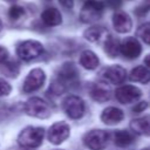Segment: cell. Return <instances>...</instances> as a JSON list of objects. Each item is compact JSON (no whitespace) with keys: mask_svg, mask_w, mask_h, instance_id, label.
I'll return each mask as SVG.
<instances>
[{"mask_svg":"<svg viewBox=\"0 0 150 150\" xmlns=\"http://www.w3.org/2000/svg\"><path fill=\"white\" fill-rule=\"evenodd\" d=\"M80 63H81V66L83 68L91 70V69H95L98 66L100 60H98L97 55L94 52H91V50H84L80 55Z\"/></svg>","mask_w":150,"mask_h":150,"instance_id":"cell-18","label":"cell"},{"mask_svg":"<svg viewBox=\"0 0 150 150\" xmlns=\"http://www.w3.org/2000/svg\"><path fill=\"white\" fill-rule=\"evenodd\" d=\"M146 107H148V103L143 101V102H139V103H137L136 105H134V107H132V110H134L135 112H141V111H143Z\"/></svg>","mask_w":150,"mask_h":150,"instance_id":"cell-27","label":"cell"},{"mask_svg":"<svg viewBox=\"0 0 150 150\" xmlns=\"http://www.w3.org/2000/svg\"><path fill=\"white\" fill-rule=\"evenodd\" d=\"M61 2V5H63L67 8H71L74 5V0H59Z\"/></svg>","mask_w":150,"mask_h":150,"instance_id":"cell-29","label":"cell"},{"mask_svg":"<svg viewBox=\"0 0 150 150\" xmlns=\"http://www.w3.org/2000/svg\"><path fill=\"white\" fill-rule=\"evenodd\" d=\"M125 69L118 64L108 66L101 71V76L103 77V80L111 84H121L125 80Z\"/></svg>","mask_w":150,"mask_h":150,"instance_id":"cell-11","label":"cell"},{"mask_svg":"<svg viewBox=\"0 0 150 150\" xmlns=\"http://www.w3.org/2000/svg\"><path fill=\"white\" fill-rule=\"evenodd\" d=\"M112 26L118 33H128L132 28V20L128 13L120 11L112 15Z\"/></svg>","mask_w":150,"mask_h":150,"instance_id":"cell-12","label":"cell"},{"mask_svg":"<svg viewBox=\"0 0 150 150\" xmlns=\"http://www.w3.org/2000/svg\"><path fill=\"white\" fill-rule=\"evenodd\" d=\"M120 53L127 59H136L142 53V46L135 38H125L120 41Z\"/></svg>","mask_w":150,"mask_h":150,"instance_id":"cell-10","label":"cell"},{"mask_svg":"<svg viewBox=\"0 0 150 150\" xmlns=\"http://www.w3.org/2000/svg\"><path fill=\"white\" fill-rule=\"evenodd\" d=\"M148 11H150V0H144L143 1V4L137 8V13H138V15H143L144 13H146Z\"/></svg>","mask_w":150,"mask_h":150,"instance_id":"cell-26","label":"cell"},{"mask_svg":"<svg viewBox=\"0 0 150 150\" xmlns=\"http://www.w3.org/2000/svg\"><path fill=\"white\" fill-rule=\"evenodd\" d=\"M8 57V52L5 47H1L0 46V63H4Z\"/></svg>","mask_w":150,"mask_h":150,"instance_id":"cell-28","label":"cell"},{"mask_svg":"<svg viewBox=\"0 0 150 150\" xmlns=\"http://www.w3.org/2000/svg\"><path fill=\"white\" fill-rule=\"evenodd\" d=\"M25 9L19 5H13L8 11V16L12 20H19L21 16H23Z\"/></svg>","mask_w":150,"mask_h":150,"instance_id":"cell-24","label":"cell"},{"mask_svg":"<svg viewBox=\"0 0 150 150\" xmlns=\"http://www.w3.org/2000/svg\"><path fill=\"white\" fill-rule=\"evenodd\" d=\"M144 63H145V66L150 69V54H148V55L145 56V59H144Z\"/></svg>","mask_w":150,"mask_h":150,"instance_id":"cell-31","label":"cell"},{"mask_svg":"<svg viewBox=\"0 0 150 150\" xmlns=\"http://www.w3.org/2000/svg\"><path fill=\"white\" fill-rule=\"evenodd\" d=\"M130 128L136 134L150 136V116L148 115V116L134 118L130 122Z\"/></svg>","mask_w":150,"mask_h":150,"instance_id":"cell-15","label":"cell"},{"mask_svg":"<svg viewBox=\"0 0 150 150\" xmlns=\"http://www.w3.org/2000/svg\"><path fill=\"white\" fill-rule=\"evenodd\" d=\"M25 111L27 115L36 118H47L50 115V108L46 101L40 97H30L25 103Z\"/></svg>","mask_w":150,"mask_h":150,"instance_id":"cell-3","label":"cell"},{"mask_svg":"<svg viewBox=\"0 0 150 150\" xmlns=\"http://www.w3.org/2000/svg\"><path fill=\"white\" fill-rule=\"evenodd\" d=\"M45 80H46V75L41 68L32 69L23 81L22 89L25 93H33L42 87Z\"/></svg>","mask_w":150,"mask_h":150,"instance_id":"cell-8","label":"cell"},{"mask_svg":"<svg viewBox=\"0 0 150 150\" xmlns=\"http://www.w3.org/2000/svg\"><path fill=\"white\" fill-rule=\"evenodd\" d=\"M11 84L5 79H0V96H7L11 93Z\"/></svg>","mask_w":150,"mask_h":150,"instance_id":"cell-25","label":"cell"},{"mask_svg":"<svg viewBox=\"0 0 150 150\" xmlns=\"http://www.w3.org/2000/svg\"><path fill=\"white\" fill-rule=\"evenodd\" d=\"M76 79H77V70L73 63L68 62L60 68L59 74H57V80L62 84L67 86V83H70V82L75 81Z\"/></svg>","mask_w":150,"mask_h":150,"instance_id":"cell-14","label":"cell"},{"mask_svg":"<svg viewBox=\"0 0 150 150\" xmlns=\"http://www.w3.org/2000/svg\"><path fill=\"white\" fill-rule=\"evenodd\" d=\"M5 1H8V2H13V1H15V0H5Z\"/></svg>","mask_w":150,"mask_h":150,"instance_id":"cell-33","label":"cell"},{"mask_svg":"<svg viewBox=\"0 0 150 150\" xmlns=\"http://www.w3.org/2000/svg\"><path fill=\"white\" fill-rule=\"evenodd\" d=\"M103 48L109 57H116L120 54V41L116 38L108 35L103 41Z\"/></svg>","mask_w":150,"mask_h":150,"instance_id":"cell-21","label":"cell"},{"mask_svg":"<svg viewBox=\"0 0 150 150\" xmlns=\"http://www.w3.org/2000/svg\"><path fill=\"white\" fill-rule=\"evenodd\" d=\"M129 79L134 82L148 83L150 82V69L144 66H137L131 70Z\"/></svg>","mask_w":150,"mask_h":150,"instance_id":"cell-19","label":"cell"},{"mask_svg":"<svg viewBox=\"0 0 150 150\" xmlns=\"http://www.w3.org/2000/svg\"><path fill=\"white\" fill-rule=\"evenodd\" d=\"M108 35V30L102 26H91L87 28L83 33V36L90 42H98L101 40L104 41V39Z\"/></svg>","mask_w":150,"mask_h":150,"instance_id":"cell-17","label":"cell"},{"mask_svg":"<svg viewBox=\"0 0 150 150\" xmlns=\"http://www.w3.org/2000/svg\"><path fill=\"white\" fill-rule=\"evenodd\" d=\"M64 112L73 120H79L84 115V102L81 97L70 95L63 100L62 103Z\"/></svg>","mask_w":150,"mask_h":150,"instance_id":"cell-5","label":"cell"},{"mask_svg":"<svg viewBox=\"0 0 150 150\" xmlns=\"http://www.w3.org/2000/svg\"><path fill=\"white\" fill-rule=\"evenodd\" d=\"M41 19H42L43 23L46 26H49V27L59 26L62 22L61 13L59 12V9H56L54 7H49V8L45 9L41 14Z\"/></svg>","mask_w":150,"mask_h":150,"instance_id":"cell-16","label":"cell"},{"mask_svg":"<svg viewBox=\"0 0 150 150\" xmlns=\"http://www.w3.org/2000/svg\"><path fill=\"white\" fill-rule=\"evenodd\" d=\"M42 52H43V46L35 40L23 41L16 47V54L23 61H30L33 59H36L42 54Z\"/></svg>","mask_w":150,"mask_h":150,"instance_id":"cell-4","label":"cell"},{"mask_svg":"<svg viewBox=\"0 0 150 150\" xmlns=\"http://www.w3.org/2000/svg\"><path fill=\"white\" fill-rule=\"evenodd\" d=\"M124 118V114L120 108L116 107H108L101 114V120L107 125H114L120 123Z\"/></svg>","mask_w":150,"mask_h":150,"instance_id":"cell-13","label":"cell"},{"mask_svg":"<svg viewBox=\"0 0 150 150\" xmlns=\"http://www.w3.org/2000/svg\"><path fill=\"white\" fill-rule=\"evenodd\" d=\"M112 137H114L115 144L118 145V146H127V145L131 144L132 141H134L132 134H130L127 130H116L114 132Z\"/></svg>","mask_w":150,"mask_h":150,"instance_id":"cell-22","label":"cell"},{"mask_svg":"<svg viewBox=\"0 0 150 150\" xmlns=\"http://www.w3.org/2000/svg\"><path fill=\"white\" fill-rule=\"evenodd\" d=\"M121 1H122V0H108V4H109L111 7L116 8V7H118V6L121 5Z\"/></svg>","mask_w":150,"mask_h":150,"instance_id":"cell-30","label":"cell"},{"mask_svg":"<svg viewBox=\"0 0 150 150\" xmlns=\"http://www.w3.org/2000/svg\"><path fill=\"white\" fill-rule=\"evenodd\" d=\"M1 28H2V22H1V20H0V30H1Z\"/></svg>","mask_w":150,"mask_h":150,"instance_id":"cell-32","label":"cell"},{"mask_svg":"<svg viewBox=\"0 0 150 150\" xmlns=\"http://www.w3.org/2000/svg\"><path fill=\"white\" fill-rule=\"evenodd\" d=\"M115 96L118 102L123 104H130L136 102L142 96V90L135 86L127 84V86L118 87L115 91Z\"/></svg>","mask_w":150,"mask_h":150,"instance_id":"cell-9","label":"cell"},{"mask_svg":"<svg viewBox=\"0 0 150 150\" xmlns=\"http://www.w3.org/2000/svg\"><path fill=\"white\" fill-rule=\"evenodd\" d=\"M108 142V134L104 130L95 129L83 136V143L90 150H103Z\"/></svg>","mask_w":150,"mask_h":150,"instance_id":"cell-6","label":"cell"},{"mask_svg":"<svg viewBox=\"0 0 150 150\" xmlns=\"http://www.w3.org/2000/svg\"><path fill=\"white\" fill-rule=\"evenodd\" d=\"M104 11V4L100 0H87L81 8L80 19L86 23H94L101 19Z\"/></svg>","mask_w":150,"mask_h":150,"instance_id":"cell-2","label":"cell"},{"mask_svg":"<svg viewBox=\"0 0 150 150\" xmlns=\"http://www.w3.org/2000/svg\"><path fill=\"white\" fill-rule=\"evenodd\" d=\"M70 134V128L66 122H55L47 131V138L52 144H61L64 142Z\"/></svg>","mask_w":150,"mask_h":150,"instance_id":"cell-7","label":"cell"},{"mask_svg":"<svg viewBox=\"0 0 150 150\" xmlns=\"http://www.w3.org/2000/svg\"><path fill=\"white\" fill-rule=\"evenodd\" d=\"M90 96L96 102H105L110 97V90L104 84L96 83L90 89Z\"/></svg>","mask_w":150,"mask_h":150,"instance_id":"cell-20","label":"cell"},{"mask_svg":"<svg viewBox=\"0 0 150 150\" xmlns=\"http://www.w3.org/2000/svg\"><path fill=\"white\" fill-rule=\"evenodd\" d=\"M144 150H148V149H144Z\"/></svg>","mask_w":150,"mask_h":150,"instance_id":"cell-34","label":"cell"},{"mask_svg":"<svg viewBox=\"0 0 150 150\" xmlns=\"http://www.w3.org/2000/svg\"><path fill=\"white\" fill-rule=\"evenodd\" d=\"M45 137V130L40 127H27L18 136V143L23 148H38Z\"/></svg>","mask_w":150,"mask_h":150,"instance_id":"cell-1","label":"cell"},{"mask_svg":"<svg viewBox=\"0 0 150 150\" xmlns=\"http://www.w3.org/2000/svg\"><path fill=\"white\" fill-rule=\"evenodd\" d=\"M138 36L148 45H150V23H143L137 29Z\"/></svg>","mask_w":150,"mask_h":150,"instance_id":"cell-23","label":"cell"}]
</instances>
